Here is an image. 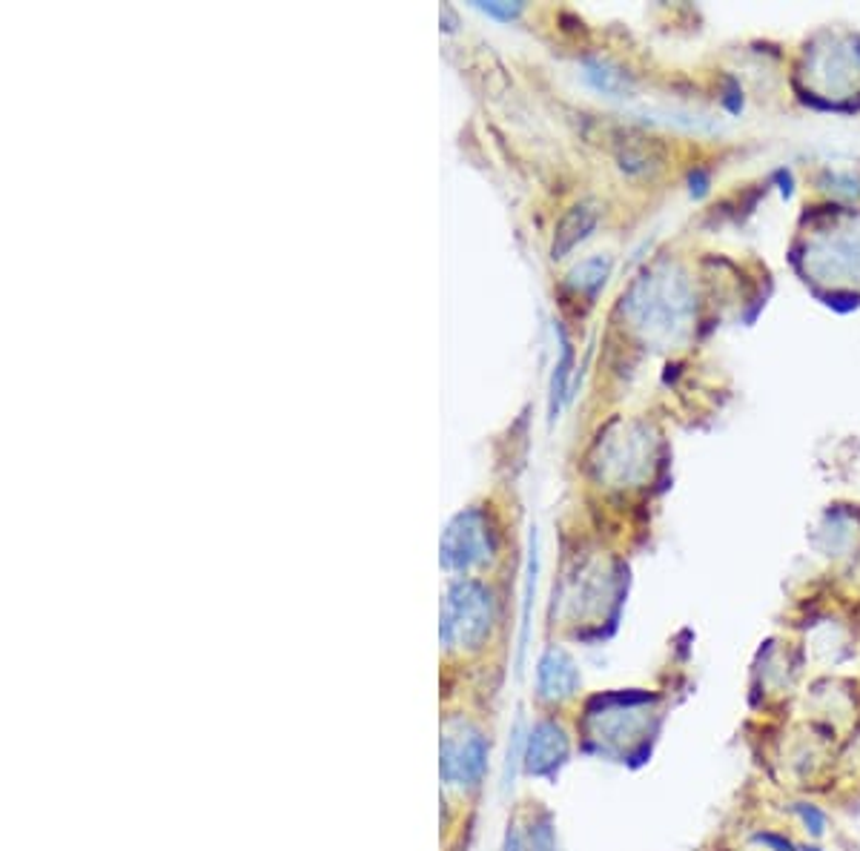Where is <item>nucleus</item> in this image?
Wrapping results in <instances>:
<instances>
[{"instance_id":"f03ea898","label":"nucleus","mask_w":860,"mask_h":851,"mask_svg":"<svg viewBox=\"0 0 860 851\" xmlns=\"http://www.w3.org/2000/svg\"><path fill=\"white\" fill-rule=\"evenodd\" d=\"M665 717V699L648 692H620L600 697L586 711V737L600 754L632 757L648 748Z\"/></svg>"},{"instance_id":"6e6552de","label":"nucleus","mask_w":860,"mask_h":851,"mask_svg":"<svg viewBox=\"0 0 860 851\" xmlns=\"http://www.w3.org/2000/svg\"><path fill=\"white\" fill-rule=\"evenodd\" d=\"M568 748H572L568 731L556 720H540L528 734L526 768L537 777L554 775L568 757Z\"/></svg>"},{"instance_id":"9b49d317","label":"nucleus","mask_w":860,"mask_h":851,"mask_svg":"<svg viewBox=\"0 0 860 851\" xmlns=\"http://www.w3.org/2000/svg\"><path fill=\"white\" fill-rule=\"evenodd\" d=\"M505 851H556V849L549 826L531 820L526 823V826H514V829L508 831Z\"/></svg>"},{"instance_id":"9d476101","label":"nucleus","mask_w":860,"mask_h":851,"mask_svg":"<svg viewBox=\"0 0 860 851\" xmlns=\"http://www.w3.org/2000/svg\"><path fill=\"white\" fill-rule=\"evenodd\" d=\"M786 806H789V814H792V826L806 837V840H815L817 843V840L829 835V814L823 812L817 803H812L806 794H794Z\"/></svg>"},{"instance_id":"20e7f679","label":"nucleus","mask_w":860,"mask_h":851,"mask_svg":"<svg viewBox=\"0 0 860 851\" xmlns=\"http://www.w3.org/2000/svg\"><path fill=\"white\" fill-rule=\"evenodd\" d=\"M494 625V600L480 582H459L448 591L441 637L453 648H476Z\"/></svg>"},{"instance_id":"ddd939ff","label":"nucleus","mask_w":860,"mask_h":851,"mask_svg":"<svg viewBox=\"0 0 860 851\" xmlns=\"http://www.w3.org/2000/svg\"><path fill=\"white\" fill-rule=\"evenodd\" d=\"M480 9H485L487 15L514 17V15H517V9H519V7H499V3H480Z\"/></svg>"},{"instance_id":"39448f33","label":"nucleus","mask_w":860,"mask_h":851,"mask_svg":"<svg viewBox=\"0 0 860 851\" xmlns=\"http://www.w3.org/2000/svg\"><path fill=\"white\" fill-rule=\"evenodd\" d=\"M803 683V662L800 657H789L784 651H766L761 662L754 665V683H752V706L761 714L789 717L798 706L800 688Z\"/></svg>"},{"instance_id":"f8f14e48","label":"nucleus","mask_w":860,"mask_h":851,"mask_svg":"<svg viewBox=\"0 0 860 851\" xmlns=\"http://www.w3.org/2000/svg\"><path fill=\"white\" fill-rule=\"evenodd\" d=\"M591 227H594V215L588 213L586 206H574L572 213H568L563 218L559 229H556L554 256H563L565 250H572V247L579 241V238H586V233Z\"/></svg>"},{"instance_id":"f257e3e1","label":"nucleus","mask_w":860,"mask_h":851,"mask_svg":"<svg viewBox=\"0 0 860 851\" xmlns=\"http://www.w3.org/2000/svg\"><path fill=\"white\" fill-rule=\"evenodd\" d=\"M840 740L800 717H786L780 734L766 748V763L792 794H812L838 785Z\"/></svg>"},{"instance_id":"7ed1b4c3","label":"nucleus","mask_w":860,"mask_h":851,"mask_svg":"<svg viewBox=\"0 0 860 851\" xmlns=\"http://www.w3.org/2000/svg\"><path fill=\"white\" fill-rule=\"evenodd\" d=\"M800 720H809L829 731L840 743L860 731V692L855 679L826 677L803 688L798 706Z\"/></svg>"},{"instance_id":"1a4fd4ad","label":"nucleus","mask_w":860,"mask_h":851,"mask_svg":"<svg viewBox=\"0 0 860 851\" xmlns=\"http://www.w3.org/2000/svg\"><path fill=\"white\" fill-rule=\"evenodd\" d=\"M579 669L577 662L572 657L559 651V648H551L549 654L540 660V671H537V697L549 706H559V702H568V699L577 697L579 692Z\"/></svg>"},{"instance_id":"0eeeda50","label":"nucleus","mask_w":860,"mask_h":851,"mask_svg":"<svg viewBox=\"0 0 860 851\" xmlns=\"http://www.w3.org/2000/svg\"><path fill=\"white\" fill-rule=\"evenodd\" d=\"M487 743L476 729H459L445 737L441 748V771L453 785H471L485 775Z\"/></svg>"},{"instance_id":"423d86ee","label":"nucleus","mask_w":860,"mask_h":851,"mask_svg":"<svg viewBox=\"0 0 860 851\" xmlns=\"http://www.w3.org/2000/svg\"><path fill=\"white\" fill-rule=\"evenodd\" d=\"M494 551V531L482 510H464L441 536V563L450 570L473 568Z\"/></svg>"}]
</instances>
